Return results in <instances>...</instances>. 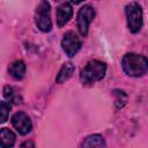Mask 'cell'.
<instances>
[{
  "label": "cell",
  "instance_id": "obj_2",
  "mask_svg": "<svg viewBox=\"0 0 148 148\" xmlns=\"http://www.w3.org/2000/svg\"><path fill=\"white\" fill-rule=\"evenodd\" d=\"M106 72V65L105 62L101 60H90L87 62V65L81 69L80 73V80L82 84L90 86L95 82L102 80Z\"/></svg>",
  "mask_w": 148,
  "mask_h": 148
},
{
  "label": "cell",
  "instance_id": "obj_14",
  "mask_svg": "<svg viewBox=\"0 0 148 148\" xmlns=\"http://www.w3.org/2000/svg\"><path fill=\"white\" fill-rule=\"evenodd\" d=\"M3 96H5V98L8 101V102H14V103H18L17 101V94H16V91L14 90V88H12V87H9V86H6L5 88H3Z\"/></svg>",
  "mask_w": 148,
  "mask_h": 148
},
{
  "label": "cell",
  "instance_id": "obj_6",
  "mask_svg": "<svg viewBox=\"0 0 148 148\" xmlns=\"http://www.w3.org/2000/svg\"><path fill=\"white\" fill-rule=\"evenodd\" d=\"M61 46L68 57H74L81 49V40L76 36V34H74L73 31H68L64 35Z\"/></svg>",
  "mask_w": 148,
  "mask_h": 148
},
{
  "label": "cell",
  "instance_id": "obj_12",
  "mask_svg": "<svg viewBox=\"0 0 148 148\" xmlns=\"http://www.w3.org/2000/svg\"><path fill=\"white\" fill-rule=\"evenodd\" d=\"M81 147H105V141L99 134H91L84 139Z\"/></svg>",
  "mask_w": 148,
  "mask_h": 148
},
{
  "label": "cell",
  "instance_id": "obj_7",
  "mask_svg": "<svg viewBox=\"0 0 148 148\" xmlns=\"http://www.w3.org/2000/svg\"><path fill=\"white\" fill-rule=\"evenodd\" d=\"M10 121L13 127L22 135L28 134L32 128L31 120L28 117V114H25L24 112H16L15 114H13Z\"/></svg>",
  "mask_w": 148,
  "mask_h": 148
},
{
  "label": "cell",
  "instance_id": "obj_15",
  "mask_svg": "<svg viewBox=\"0 0 148 148\" xmlns=\"http://www.w3.org/2000/svg\"><path fill=\"white\" fill-rule=\"evenodd\" d=\"M27 146H29V147H34L35 145H34L32 142H23V143L21 145V147H27Z\"/></svg>",
  "mask_w": 148,
  "mask_h": 148
},
{
  "label": "cell",
  "instance_id": "obj_9",
  "mask_svg": "<svg viewBox=\"0 0 148 148\" xmlns=\"http://www.w3.org/2000/svg\"><path fill=\"white\" fill-rule=\"evenodd\" d=\"M25 64L22 61V60H16L14 62H12L8 67V73L9 75L15 79V80H21L24 77V74H25Z\"/></svg>",
  "mask_w": 148,
  "mask_h": 148
},
{
  "label": "cell",
  "instance_id": "obj_3",
  "mask_svg": "<svg viewBox=\"0 0 148 148\" xmlns=\"http://www.w3.org/2000/svg\"><path fill=\"white\" fill-rule=\"evenodd\" d=\"M35 23L43 32H49L52 29L51 6L47 0H40L35 13Z\"/></svg>",
  "mask_w": 148,
  "mask_h": 148
},
{
  "label": "cell",
  "instance_id": "obj_1",
  "mask_svg": "<svg viewBox=\"0 0 148 148\" xmlns=\"http://www.w3.org/2000/svg\"><path fill=\"white\" fill-rule=\"evenodd\" d=\"M121 66L124 72L128 76L139 77L147 73L148 71V61L146 57L136 53H127L123 57Z\"/></svg>",
  "mask_w": 148,
  "mask_h": 148
},
{
  "label": "cell",
  "instance_id": "obj_4",
  "mask_svg": "<svg viewBox=\"0 0 148 148\" xmlns=\"http://www.w3.org/2000/svg\"><path fill=\"white\" fill-rule=\"evenodd\" d=\"M125 14L127 18V27L131 32L136 34L140 31L143 23L142 8L138 2H131L125 8Z\"/></svg>",
  "mask_w": 148,
  "mask_h": 148
},
{
  "label": "cell",
  "instance_id": "obj_16",
  "mask_svg": "<svg viewBox=\"0 0 148 148\" xmlns=\"http://www.w3.org/2000/svg\"><path fill=\"white\" fill-rule=\"evenodd\" d=\"M71 1H72L73 3H75V5H76V3H80V2H82L83 0H71Z\"/></svg>",
  "mask_w": 148,
  "mask_h": 148
},
{
  "label": "cell",
  "instance_id": "obj_13",
  "mask_svg": "<svg viewBox=\"0 0 148 148\" xmlns=\"http://www.w3.org/2000/svg\"><path fill=\"white\" fill-rule=\"evenodd\" d=\"M10 109L12 106L8 102H0V124L5 123L8 119Z\"/></svg>",
  "mask_w": 148,
  "mask_h": 148
},
{
  "label": "cell",
  "instance_id": "obj_11",
  "mask_svg": "<svg viewBox=\"0 0 148 148\" xmlns=\"http://www.w3.org/2000/svg\"><path fill=\"white\" fill-rule=\"evenodd\" d=\"M75 67L72 62H66L62 65V67L60 68L57 77H56V82L57 83H64L65 81H67L74 73Z\"/></svg>",
  "mask_w": 148,
  "mask_h": 148
},
{
  "label": "cell",
  "instance_id": "obj_8",
  "mask_svg": "<svg viewBox=\"0 0 148 148\" xmlns=\"http://www.w3.org/2000/svg\"><path fill=\"white\" fill-rule=\"evenodd\" d=\"M73 15V8L71 3L64 2L58 7L57 10V24L58 27H64L72 17Z\"/></svg>",
  "mask_w": 148,
  "mask_h": 148
},
{
  "label": "cell",
  "instance_id": "obj_5",
  "mask_svg": "<svg viewBox=\"0 0 148 148\" xmlns=\"http://www.w3.org/2000/svg\"><path fill=\"white\" fill-rule=\"evenodd\" d=\"M94 17H95L94 7L86 5L80 8V10L77 13V29L82 36H87L89 25H90L91 21L94 20Z\"/></svg>",
  "mask_w": 148,
  "mask_h": 148
},
{
  "label": "cell",
  "instance_id": "obj_10",
  "mask_svg": "<svg viewBox=\"0 0 148 148\" xmlns=\"http://www.w3.org/2000/svg\"><path fill=\"white\" fill-rule=\"evenodd\" d=\"M15 140H16V135L12 130L7 127H3L0 130V146L1 147L3 148L13 147L15 143Z\"/></svg>",
  "mask_w": 148,
  "mask_h": 148
},
{
  "label": "cell",
  "instance_id": "obj_17",
  "mask_svg": "<svg viewBox=\"0 0 148 148\" xmlns=\"http://www.w3.org/2000/svg\"><path fill=\"white\" fill-rule=\"evenodd\" d=\"M54 1H60V0H54Z\"/></svg>",
  "mask_w": 148,
  "mask_h": 148
}]
</instances>
